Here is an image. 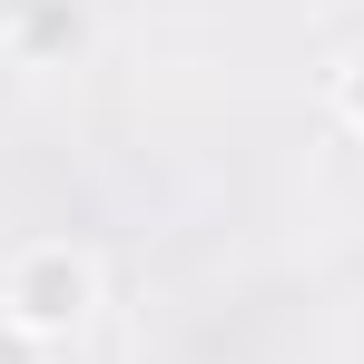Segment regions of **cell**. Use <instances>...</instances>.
<instances>
[{"mask_svg": "<svg viewBox=\"0 0 364 364\" xmlns=\"http://www.w3.org/2000/svg\"><path fill=\"white\" fill-rule=\"evenodd\" d=\"M79 296H89V276H79L69 256H40V266H30V286H20V305H30L40 325H60V315H79Z\"/></svg>", "mask_w": 364, "mask_h": 364, "instance_id": "obj_1", "label": "cell"}, {"mask_svg": "<svg viewBox=\"0 0 364 364\" xmlns=\"http://www.w3.org/2000/svg\"><path fill=\"white\" fill-rule=\"evenodd\" d=\"M0 364H30V355H20V345H10V335H0Z\"/></svg>", "mask_w": 364, "mask_h": 364, "instance_id": "obj_2", "label": "cell"}, {"mask_svg": "<svg viewBox=\"0 0 364 364\" xmlns=\"http://www.w3.org/2000/svg\"><path fill=\"white\" fill-rule=\"evenodd\" d=\"M0 10H20V0H0Z\"/></svg>", "mask_w": 364, "mask_h": 364, "instance_id": "obj_3", "label": "cell"}, {"mask_svg": "<svg viewBox=\"0 0 364 364\" xmlns=\"http://www.w3.org/2000/svg\"><path fill=\"white\" fill-rule=\"evenodd\" d=\"M355 109H364V89H355Z\"/></svg>", "mask_w": 364, "mask_h": 364, "instance_id": "obj_4", "label": "cell"}]
</instances>
